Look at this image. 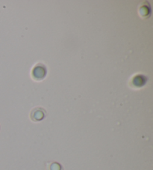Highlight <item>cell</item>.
Returning <instances> with one entry per match:
<instances>
[{
	"instance_id": "3957f363",
	"label": "cell",
	"mask_w": 153,
	"mask_h": 170,
	"mask_svg": "<svg viewBox=\"0 0 153 170\" xmlns=\"http://www.w3.org/2000/svg\"><path fill=\"white\" fill-rule=\"evenodd\" d=\"M133 84L134 86L141 87L146 83V77L144 75H137L133 79Z\"/></svg>"
},
{
	"instance_id": "7a4b0ae2",
	"label": "cell",
	"mask_w": 153,
	"mask_h": 170,
	"mask_svg": "<svg viewBox=\"0 0 153 170\" xmlns=\"http://www.w3.org/2000/svg\"><path fill=\"white\" fill-rule=\"evenodd\" d=\"M46 114V111L43 108L40 107H37V108L34 109L31 113V118L33 121H40L44 118Z\"/></svg>"
},
{
	"instance_id": "6da1fadb",
	"label": "cell",
	"mask_w": 153,
	"mask_h": 170,
	"mask_svg": "<svg viewBox=\"0 0 153 170\" xmlns=\"http://www.w3.org/2000/svg\"><path fill=\"white\" fill-rule=\"evenodd\" d=\"M32 75L34 80H37V81H40L47 75V67H46V66L43 64H37L33 68Z\"/></svg>"
}]
</instances>
